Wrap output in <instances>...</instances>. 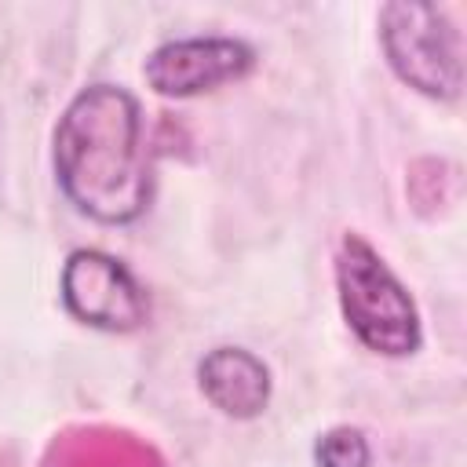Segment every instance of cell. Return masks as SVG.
<instances>
[{
  "instance_id": "obj_5",
  "label": "cell",
  "mask_w": 467,
  "mask_h": 467,
  "mask_svg": "<svg viewBox=\"0 0 467 467\" xmlns=\"http://www.w3.org/2000/svg\"><path fill=\"white\" fill-rule=\"evenodd\" d=\"M255 51L237 36H182L150 51L142 73L164 99H193L248 77Z\"/></svg>"
},
{
  "instance_id": "obj_4",
  "label": "cell",
  "mask_w": 467,
  "mask_h": 467,
  "mask_svg": "<svg viewBox=\"0 0 467 467\" xmlns=\"http://www.w3.org/2000/svg\"><path fill=\"white\" fill-rule=\"evenodd\" d=\"M62 303L66 310L102 332H135L150 317V303L135 274L109 252L77 248L62 263Z\"/></svg>"
},
{
  "instance_id": "obj_2",
  "label": "cell",
  "mask_w": 467,
  "mask_h": 467,
  "mask_svg": "<svg viewBox=\"0 0 467 467\" xmlns=\"http://www.w3.org/2000/svg\"><path fill=\"white\" fill-rule=\"evenodd\" d=\"M336 296L347 328L372 354L409 358L420 350L423 328L409 288L354 230L343 234L336 244Z\"/></svg>"
},
{
  "instance_id": "obj_1",
  "label": "cell",
  "mask_w": 467,
  "mask_h": 467,
  "mask_svg": "<svg viewBox=\"0 0 467 467\" xmlns=\"http://www.w3.org/2000/svg\"><path fill=\"white\" fill-rule=\"evenodd\" d=\"M55 175L66 201L102 226H128L150 208L142 109L128 88L88 84L69 99L55 124Z\"/></svg>"
},
{
  "instance_id": "obj_7",
  "label": "cell",
  "mask_w": 467,
  "mask_h": 467,
  "mask_svg": "<svg viewBox=\"0 0 467 467\" xmlns=\"http://www.w3.org/2000/svg\"><path fill=\"white\" fill-rule=\"evenodd\" d=\"M314 463L317 467H368L372 463V449L365 431L358 427H328L317 441H314Z\"/></svg>"
},
{
  "instance_id": "obj_3",
  "label": "cell",
  "mask_w": 467,
  "mask_h": 467,
  "mask_svg": "<svg viewBox=\"0 0 467 467\" xmlns=\"http://www.w3.org/2000/svg\"><path fill=\"white\" fill-rule=\"evenodd\" d=\"M379 44L401 84L434 99L456 102L463 91V36L445 7L394 0L379 7Z\"/></svg>"
},
{
  "instance_id": "obj_6",
  "label": "cell",
  "mask_w": 467,
  "mask_h": 467,
  "mask_svg": "<svg viewBox=\"0 0 467 467\" xmlns=\"http://www.w3.org/2000/svg\"><path fill=\"white\" fill-rule=\"evenodd\" d=\"M201 394L234 420H252L270 401V368L244 347H215L197 365Z\"/></svg>"
}]
</instances>
